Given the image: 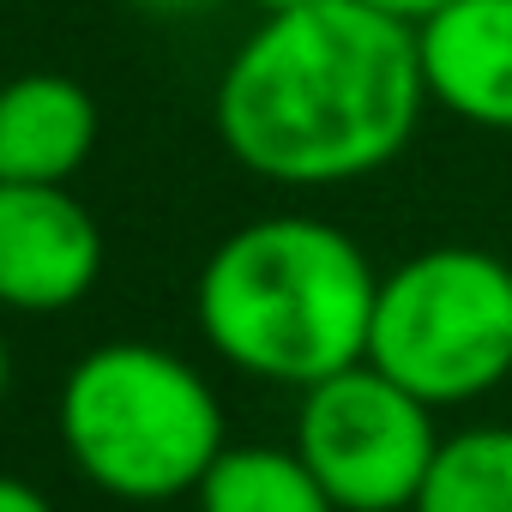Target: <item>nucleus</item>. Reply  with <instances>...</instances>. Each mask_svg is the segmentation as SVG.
I'll return each mask as SVG.
<instances>
[{
    "instance_id": "1a4fd4ad",
    "label": "nucleus",
    "mask_w": 512,
    "mask_h": 512,
    "mask_svg": "<svg viewBox=\"0 0 512 512\" xmlns=\"http://www.w3.org/2000/svg\"><path fill=\"white\" fill-rule=\"evenodd\" d=\"M193 500L199 512H338L296 446H223Z\"/></svg>"
},
{
    "instance_id": "6e6552de",
    "label": "nucleus",
    "mask_w": 512,
    "mask_h": 512,
    "mask_svg": "<svg viewBox=\"0 0 512 512\" xmlns=\"http://www.w3.org/2000/svg\"><path fill=\"white\" fill-rule=\"evenodd\" d=\"M97 151V103L67 73H19L0 85V181L67 187Z\"/></svg>"
},
{
    "instance_id": "0eeeda50",
    "label": "nucleus",
    "mask_w": 512,
    "mask_h": 512,
    "mask_svg": "<svg viewBox=\"0 0 512 512\" xmlns=\"http://www.w3.org/2000/svg\"><path fill=\"white\" fill-rule=\"evenodd\" d=\"M416 55L428 103L482 133H512V0H452L416 25Z\"/></svg>"
},
{
    "instance_id": "ddd939ff",
    "label": "nucleus",
    "mask_w": 512,
    "mask_h": 512,
    "mask_svg": "<svg viewBox=\"0 0 512 512\" xmlns=\"http://www.w3.org/2000/svg\"><path fill=\"white\" fill-rule=\"evenodd\" d=\"M127 7H139L151 19H187V13H205L211 0H127Z\"/></svg>"
},
{
    "instance_id": "20e7f679",
    "label": "nucleus",
    "mask_w": 512,
    "mask_h": 512,
    "mask_svg": "<svg viewBox=\"0 0 512 512\" xmlns=\"http://www.w3.org/2000/svg\"><path fill=\"white\" fill-rule=\"evenodd\" d=\"M368 362L434 410L476 404L512 374V266L440 241L380 278Z\"/></svg>"
},
{
    "instance_id": "7ed1b4c3",
    "label": "nucleus",
    "mask_w": 512,
    "mask_h": 512,
    "mask_svg": "<svg viewBox=\"0 0 512 512\" xmlns=\"http://www.w3.org/2000/svg\"><path fill=\"white\" fill-rule=\"evenodd\" d=\"M55 428L85 482L115 500H175L223 458V404L211 380L163 344H97L73 362Z\"/></svg>"
},
{
    "instance_id": "9b49d317",
    "label": "nucleus",
    "mask_w": 512,
    "mask_h": 512,
    "mask_svg": "<svg viewBox=\"0 0 512 512\" xmlns=\"http://www.w3.org/2000/svg\"><path fill=\"white\" fill-rule=\"evenodd\" d=\"M362 7H374V13H386V19H398V25H428L434 13H446L452 0H362Z\"/></svg>"
},
{
    "instance_id": "f03ea898",
    "label": "nucleus",
    "mask_w": 512,
    "mask_h": 512,
    "mask_svg": "<svg viewBox=\"0 0 512 512\" xmlns=\"http://www.w3.org/2000/svg\"><path fill=\"white\" fill-rule=\"evenodd\" d=\"M374 296L380 272L356 235L308 211H278L211 247L193 284V320L229 368L308 392L368 362Z\"/></svg>"
},
{
    "instance_id": "2eb2a0df",
    "label": "nucleus",
    "mask_w": 512,
    "mask_h": 512,
    "mask_svg": "<svg viewBox=\"0 0 512 512\" xmlns=\"http://www.w3.org/2000/svg\"><path fill=\"white\" fill-rule=\"evenodd\" d=\"M7 386H13V356H7V338H0V398H7Z\"/></svg>"
},
{
    "instance_id": "9d476101",
    "label": "nucleus",
    "mask_w": 512,
    "mask_h": 512,
    "mask_svg": "<svg viewBox=\"0 0 512 512\" xmlns=\"http://www.w3.org/2000/svg\"><path fill=\"white\" fill-rule=\"evenodd\" d=\"M410 512H512V428L446 434Z\"/></svg>"
},
{
    "instance_id": "423d86ee",
    "label": "nucleus",
    "mask_w": 512,
    "mask_h": 512,
    "mask_svg": "<svg viewBox=\"0 0 512 512\" xmlns=\"http://www.w3.org/2000/svg\"><path fill=\"white\" fill-rule=\"evenodd\" d=\"M103 278V229L67 187L0 181V308L61 314Z\"/></svg>"
},
{
    "instance_id": "f8f14e48",
    "label": "nucleus",
    "mask_w": 512,
    "mask_h": 512,
    "mask_svg": "<svg viewBox=\"0 0 512 512\" xmlns=\"http://www.w3.org/2000/svg\"><path fill=\"white\" fill-rule=\"evenodd\" d=\"M0 512H55L31 482H19V476H0Z\"/></svg>"
},
{
    "instance_id": "f257e3e1",
    "label": "nucleus",
    "mask_w": 512,
    "mask_h": 512,
    "mask_svg": "<svg viewBox=\"0 0 512 512\" xmlns=\"http://www.w3.org/2000/svg\"><path fill=\"white\" fill-rule=\"evenodd\" d=\"M422 109L416 31L362 0L260 19L217 79L223 151L278 187H338L386 169Z\"/></svg>"
},
{
    "instance_id": "39448f33",
    "label": "nucleus",
    "mask_w": 512,
    "mask_h": 512,
    "mask_svg": "<svg viewBox=\"0 0 512 512\" xmlns=\"http://www.w3.org/2000/svg\"><path fill=\"white\" fill-rule=\"evenodd\" d=\"M440 440L434 404L386 380L374 362L308 386L296 410V452L338 512H410Z\"/></svg>"
},
{
    "instance_id": "4468645a",
    "label": "nucleus",
    "mask_w": 512,
    "mask_h": 512,
    "mask_svg": "<svg viewBox=\"0 0 512 512\" xmlns=\"http://www.w3.org/2000/svg\"><path fill=\"white\" fill-rule=\"evenodd\" d=\"M260 19H272V13H296V7H314V0H247Z\"/></svg>"
}]
</instances>
